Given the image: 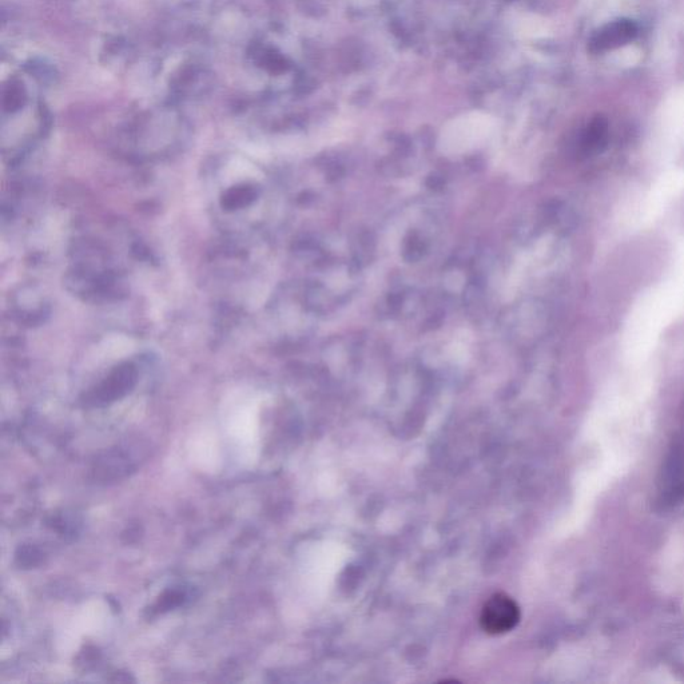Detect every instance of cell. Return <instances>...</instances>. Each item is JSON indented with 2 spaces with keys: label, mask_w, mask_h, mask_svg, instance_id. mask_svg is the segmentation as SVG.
Segmentation results:
<instances>
[{
  "label": "cell",
  "mask_w": 684,
  "mask_h": 684,
  "mask_svg": "<svg viewBox=\"0 0 684 684\" xmlns=\"http://www.w3.org/2000/svg\"><path fill=\"white\" fill-rule=\"evenodd\" d=\"M519 620L520 608L515 600L505 594H496L484 604L480 626L489 635H501L513 630Z\"/></svg>",
  "instance_id": "cell-1"
},
{
  "label": "cell",
  "mask_w": 684,
  "mask_h": 684,
  "mask_svg": "<svg viewBox=\"0 0 684 684\" xmlns=\"http://www.w3.org/2000/svg\"><path fill=\"white\" fill-rule=\"evenodd\" d=\"M188 599L189 594L185 588H169V590H166L159 596L158 602L154 606V610L157 611L158 614H163V612L174 610V608L182 606V604L188 602Z\"/></svg>",
  "instance_id": "cell-2"
},
{
  "label": "cell",
  "mask_w": 684,
  "mask_h": 684,
  "mask_svg": "<svg viewBox=\"0 0 684 684\" xmlns=\"http://www.w3.org/2000/svg\"><path fill=\"white\" fill-rule=\"evenodd\" d=\"M19 566L35 567L42 560L41 551L37 547L23 546L17 552Z\"/></svg>",
  "instance_id": "cell-3"
}]
</instances>
